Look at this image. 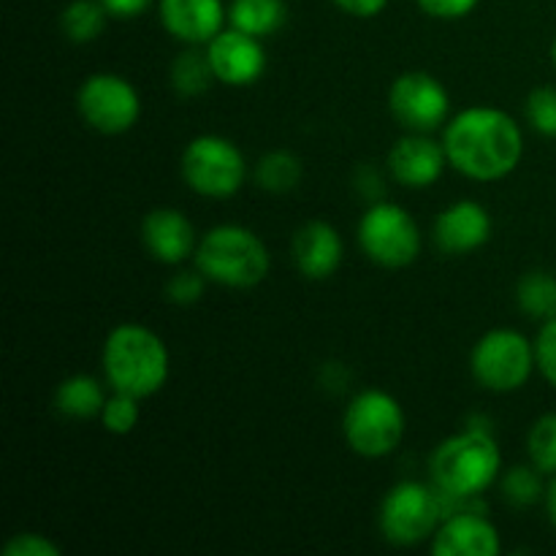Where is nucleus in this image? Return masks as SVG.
<instances>
[{
    "label": "nucleus",
    "mask_w": 556,
    "mask_h": 556,
    "mask_svg": "<svg viewBox=\"0 0 556 556\" xmlns=\"http://www.w3.org/2000/svg\"><path fill=\"white\" fill-rule=\"evenodd\" d=\"M193 261L206 280L237 291L261 286L271 269V255L264 239L239 223L210 228L199 239Z\"/></svg>",
    "instance_id": "20e7f679"
},
{
    "label": "nucleus",
    "mask_w": 556,
    "mask_h": 556,
    "mask_svg": "<svg viewBox=\"0 0 556 556\" xmlns=\"http://www.w3.org/2000/svg\"><path fill=\"white\" fill-rule=\"evenodd\" d=\"M535 367V342L508 326L486 331L470 353L472 378L492 394H510V391L525 389Z\"/></svg>",
    "instance_id": "0eeeda50"
},
{
    "label": "nucleus",
    "mask_w": 556,
    "mask_h": 556,
    "mask_svg": "<svg viewBox=\"0 0 556 556\" xmlns=\"http://www.w3.org/2000/svg\"><path fill=\"white\" fill-rule=\"evenodd\" d=\"M358 248L380 269H407L421 255V231L405 206L375 201L358 220Z\"/></svg>",
    "instance_id": "1a4fd4ad"
},
{
    "label": "nucleus",
    "mask_w": 556,
    "mask_h": 556,
    "mask_svg": "<svg viewBox=\"0 0 556 556\" xmlns=\"http://www.w3.org/2000/svg\"><path fill=\"white\" fill-rule=\"evenodd\" d=\"M503 451L492 427H467L434 448L429 476L454 500H478L503 476Z\"/></svg>",
    "instance_id": "7ed1b4c3"
},
{
    "label": "nucleus",
    "mask_w": 556,
    "mask_h": 556,
    "mask_svg": "<svg viewBox=\"0 0 556 556\" xmlns=\"http://www.w3.org/2000/svg\"><path fill=\"white\" fill-rule=\"evenodd\" d=\"M516 304L530 318L546 320L556 318V275L546 269H532L516 282Z\"/></svg>",
    "instance_id": "5701e85b"
},
{
    "label": "nucleus",
    "mask_w": 556,
    "mask_h": 556,
    "mask_svg": "<svg viewBox=\"0 0 556 556\" xmlns=\"http://www.w3.org/2000/svg\"><path fill=\"white\" fill-rule=\"evenodd\" d=\"M304 177V166L293 152L288 150H271L258 157L253 168V179L264 193L286 195L299 188Z\"/></svg>",
    "instance_id": "412c9836"
},
{
    "label": "nucleus",
    "mask_w": 556,
    "mask_h": 556,
    "mask_svg": "<svg viewBox=\"0 0 556 556\" xmlns=\"http://www.w3.org/2000/svg\"><path fill=\"white\" fill-rule=\"evenodd\" d=\"M286 16V0H231L228 5V25L255 38L275 36Z\"/></svg>",
    "instance_id": "aec40b11"
},
{
    "label": "nucleus",
    "mask_w": 556,
    "mask_h": 556,
    "mask_svg": "<svg viewBox=\"0 0 556 556\" xmlns=\"http://www.w3.org/2000/svg\"><path fill=\"white\" fill-rule=\"evenodd\" d=\"M106 400L101 380L92 375H71L54 391V407L65 418H98Z\"/></svg>",
    "instance_id": "6ab92c4d"
},
{
    "label": "nucleus",
    "mask_w": 556,
    "mask_h": 556,
    "mask_svg": "<svg viewBox=\"0 0 556 556\" xmlns=\"http://www.w3.org/2000/svg\"><path fill=\"white\" fill-rule=\"evenodd\" d=\"M109 11L101 0H71L60 14V30L74 43H92L106 30Z\"/></svg>",
    "instance_id": "b1692460"
},
{
    "label": "nucleus",
    "mask_w": 556,
    "mask_h": 556,
    "mask_svg": "<svg viewBox=\"0 0 556 556\" xmlns=\"http://www.w3.org/2000/svg\"><path fill=\"white\" fill-rule=\"evenodd\" d=\"M185 185L204 199H231L248 179V161L231 139L217 134L195 136L179 157Z\"/></svg>",
    "instance_id": "6e6552de"
},
{
    "label": "nucleus",
    "mask_w": 556,
    "mask_h": 556,
    "mask_svg": "<svg viewBox=\"0 0 556 556\" xmlns=\"http://www.w3.org/2000/svg\"><path fill=\"white\" fill-rule=\"evenodd\" d=\"M76 109L87 128L103 136H119L139 123L141 98L130 79L112 71H98L79 85Z\"/></svg>",
    "instance_id": "9d476101"
},
{
    "label": "nucleus",
    "mask_w": 556,
    "mask_h": 556,
    "mask_svg": "<svg viewBox=\"0 0 556 556\" xmlns=\"http://www.w3.org/2000/svg\"><path fill=\"white\" fill-rule=\"evenodd\" d=\"M448 163L472 182H497L525 157V134L514 114L497 106H470L445 123Z\"/></svg>",
    "instance_id": "f257e3e1"
},
{
    "label": "nucleus",
    "mask_w": 556,
    "mask_h": 556,
    "mask_svg": "<svg viewBox=\"0 0 556 556\" xmlns=\"http://www.w3.org/2000/svg\"><path fill=\"white\" fill-rule=\"evenodd\" d=\"M206 277L201 275L199 269L177 271L174 277H168L166 282V296L172 304H179V307H190V304L201 302L206 291Z\"/></svg>",
    "instance_id": "c85d7f7f"
},
{
    "label": "nucleus",
    "mask_w": 556,
    "mask_h": 556,
    "mask_svg": "<svg viewBox=\"0 0 556 556\" xmlns=\"http://www.w3.org/2000/svg\"><path fill=\"white\" fill-rule=\"evenodd\" d=\"M204 49L220 85L250 87L264 76L266 49L261 38L250 36V33L223 27Z\"/></svg>",
    "instance_id": "f8f14e48"
},
{
    "label": "nucleus",
    "mask_w": 556,
    "mask_h": 556,
    "mask_svg": "<svg viewBox=\"0 0 556 556\" xmlns=\"http://www.w3.org/2000/svg\"><path fill=\"white\" fill-rule=\"evenodd\" d=\"M525 114L535 134L556 139V87H535L527 96Z\"/></svg>",
    "instance_id": "cd10ccee"
},
{
    "label": "nucleus",
    "mask_w": 556,
    "mask_h": 556,
    "mask_svg": "<svg viewBox=\"0 0 556 556\" xmlns=\"http://www.w3.org/2000/svg\"><path fill=\"white\" fill-rule=\"evenodd\" d=\"M535 356L538 369L543 378L556 389V318L546 320L535 337Z\"/></svg>",
    "instance_id": "c756f323"
},
{
    "label": "nucleus",
    "mask_w": 556,
    "mask_h": 556,
    "mask_svg": "<svg viewBox=\"0 0 556 556\" xmlns=\"http://www.w3.org/2000/svg\"><path fill=\"white\" fill-rule=\"evenodd\" d=\"M527 454L543 476H556V413L538 418L527 434Z\"/></svg>",
    "instance_id": "a878e982"
},
{
    "label": "nucleus",
    "mask_w": 556,
    "mask_h": 556,
    "mask_svg": "<svg viewBox=\"0 0 556 556\" xmlns=\"http://www.w3.org/2000/svg\"><path fill=\"white\" fill-rule=\"evenodd\" d=\"M492 215L483 204L472 199L454 201L434 217V244L445 255H470L492 239Z\"/></svg>",
    "instance_id": "4468645a"
},
{
    "label": "nucleus",
    "mask_w": 556,
    "mask_h": 556,
    "mask_svg": "<svg viewBox=\"0 0 556 556\" xmlns=\"http://www.w3.org/2000/svg\"><path fill=\"white\" fill-rule=\"evenodd\" d=\"M389 109L402 128L434 134L451 119V96L429 71H405L389 87Z\"/></svg>",
    "instance_id": "9b49d317"
},
{
    "label": "nucleus",
    "mask_w": 556,
    "mask_h": 556,
    "mask_svg": "<svg viewBox=\"0 0 556 556\" xmlns=\"http://www.w3.org/2000/svg\"><path fill=\"white\" fill-rule=\"evenodd\" d=\"M199 233L195 226L190 223L188 215H182L179 210L172 206H157L150 210L141 220V242L144 250L155 261L166 266L185 264L188 258H193L195 248H199Z\"/></svg>",
    "instance_id": "dca6fc26"
},
{
    "label": "nucleus",
    "mask_w": 556,
    "mask_h": 556,
    "mask_svg": "<svg viewBox=\"0 0 556 556\" xmlns=\"http://www.w3.org/2000/svg\"><path fill=\"white\" fill-rule=\"evenodd\" d=\"M424 14L434 16V20H445V22H454V20H465L476 11L478 0H418Z\"/></svg>",
    "instance_id": "2f4dec72"
},
{
    "label": "nucleus",
    "mask_w": 556,
    "mask_h": 556,
    "mask_svg": "<svg viewBox=\"0 0 556 556\" xmlns=\"http://www.w3.org/2000/svg\"><path fill=\"white\" fill-rule=\"evenodd\" d=\"M445 519V500L434 483L402 481L380 503L378 525L391 546H418L434 538Z\"/></svg>",
    "instance_id": "423d86ee"
},
{
    "label": "nucleus",
    "mask_w": 556,
    "mask_h": 556,
    "mask_svg": "<svg viewBox=\"0 0 556 556\" xmlns=\"http://www.w3.org/2000/svg\"><path fill=\"white\" fill-rule=\"evenodd\" d=\"M503 552L500 530L483 508L448 514L432 538L434 556H497Z\"/></svg>",
    "instance_id": "ddd939ff"
},
{
    "label": "nucleus",
    "mask_w": 556,
    "mask_h": 556,
    "mask_svg": "<svg viewBox=\"0 0 556 556\" xmlns=\"http://www.w3.org/2000/svg\"><path fill=\"white\" fill-rule=\"evenodd\" d=\"M291 253L299 275L307 280H329L345 258V242L331 223L309 220L293 233Z\"/></svg>",
    "instance_id": "a211bd4d"
},
{
    "label": "nucleus",
    "mask_w": 556,
    "mask_h": 556,
    "mask_svg": "<svg viewBox=\"0 0 556 556\" xmlns=\"http://www.w3.org/2000/svg\"><path fill=\"white\" fill-rule=\"evenodd\" d=\"M358 188H362V193L369 195V199L380 193V179H378V174H375V168H369V179L358 177Z\"/></svg>",
    "instance_id": "c9c22d12"
},
{
    "label": "nucleus",
    "mask_w": 556,
    "mask_h": 556,
    "mask_svg": "<svg viewBox=\"0 0 556 556\" xmlns=\"http://www.w3.org/2000/svg\"><path fill=\"white\" fill-rule=\"evenodd\" d=\"M168 81H172L174 92H179L182 98L204 96L215 81L206 49L201 52V47H188L185 52H179L168 68Z\"/></svg>",
    "instance_id": "4be33fe9"
},
{
    "label": "nucleus",
    "mask_w": 556,
    "mask_h": 556,
    "mask_svg": "<svg viewBox=\"0 0 556 556\" xmlns=\"http://www.w3.org/2000/svg\"><path fill=\"white\" fill-rule=\"evenodd\" d=\"M340 11H345L348 16H356V20H372L380 11L389 5V0H331Z\"/></svg>",
    "instance_id": "473e14b6"
},
{
    "label": "nucleus",
    "mask_w": 556,
    "mask_h": 556,
    "mask_svg": "<svg viewBox=\"0 0 556 556\" xmlns=\"http://www.w3.org/2000/svg\"><path fill=\"white\" fill-rule=\"evenodd\" d=\"M103 378L112 391L150 400L172 375V356L157 331L141 324H119L106 334L101 351Z\"/></svg>",
    "instance_id": "f03ea898"
},
{
    "label": "nucleus",
    "mask_w": 556,
    "mask_h": 556,
    "mask_svg": "<svg viewBox=\"0 0 556 556\" xmlns=\"http://www.w3.org/2000/svg\"><path fill=\"white\" fill-rule=\"evenodd\" d=\"M3 556H60V546L36 532H20L5 543Z\"/></svg>",
    "instance_id": "7c9ffc66"
},
{
    "label": "nucleus",
    "mask_w": 556,
    "mask_h": 556,
    "mask_svg": "<svg viewBox=\"0 0 556 556\" xmlns=\"http://www.w3.org/2000/svg\"><path fill=\"white\" fill-rule=\"evenodd\" d=\"M543 503H546L548 521H552L556 530V476H552V483L546 486V497H543Z\"/></svg>",
    "instance_id": "f704fd0d"
},
{
    "label": "nucleus",
    "mask_w": 556,
    "mask_h": 556,
    "mask_svg": "<svg viewBox=\"0 0 556 556\" xmlns=\"http://www.w3.org/2000/svg\"><path fill=\"white\" fill-rule=\"evenodd\" d=\"M552 63L556 65V38H554V43H552Z\"/></svg>",
    "instance_id": "e433bc0d"
},
{
    "label": "nucleus",
    "mask_w": 556,
    "mask_h": 556,
    "mask_svg": "<svg viewBox=\"0 0 556 556\" xmlns=\"http://www.w3.org/2000/svg\"><path fill=\"white\" fill-rule=\"evenodd\" d=\"M101 3L114 20H134V16H141L150 9L152 0H101Z\"/></svg>",
    "instance_id": "72a5a7b5"
},
{
    "label": "nucleus",
    "mask_w": 556,
    "mask_h": 556,
    "mask_svg": "<svg viewBox=\"0 0 556 556\" xmlns=\"http://www.w3.org/2000/svg\"><path fill=\"white\" fill-rule=\"evenodd\" d=\"M166 33L185 47H206L228 22L223 0H157Z\"/></svg>",
    "instance_id": "f3484780"
},
{
    "label": "nucleus",
    "mask_w": 556,
    "mask_h": 556,
    "mask_svg": "<svg viewBox=\"0 0 556 556\" xmlns=\"http://www.w3.org/2000/svg\"><path fill=\"white\" fill-rule=\"evenodd\" d=\"M407 418L400 400L383 389H364L348 402L342 434L353 454L364 459H386L400 448Z\"/></svg>",
    "instance_id": "39448f33"
},
{
    "label": "nucleus",
    "mask_w": 556,
    "mask_h": 556,
    "mask_svg": "<svg viewBox=\"0 0 556 556\" xmlns=\"http://www.w3.org/2000/svg\"><path fill=\"white\" fill-rule=\"evenodd\" d=\"M500 492H503L505 503L514 508H532L546 497V486H543V472L535 465H514L500 476Z\"/></svg>",
    "instance_id": "393cba45"
},
{
    "label": "nucleus",
    "mask_w": 556,
    "mask_h": 556,
    "mask_svg": "<svg viewBox=\"0 0 556 556\" xmlns=\"http://www.w3.org/2000/svg\"><path fill=\"white\" fill-rule=\"evenodd\" d=\"M139 402L141 400H136V396L123 394V391H114V394L106 400V405H103L101 416H98L101 418V427L106 429L109 434H117V438L130 434L136 427H139V418H141Z\"/></svg>",
    "instance_id": "bb28decb"
},
{
    "label": "nucleus",
    "mask_w": 556,
    "mask_h": 556,
    "mask_svg": "<svg viewBox=\"0 0 556 556\" xmlns=\"http://www.w3.org/2000/svg\"><path fill=\"white\" fill-rule=\"evenodd\" d=\"M448 166L451 163L448 155H445L443 139L438 141L429 134L407 130V136H402L389 152V172L394 182L413 190H424L434 185Z\"/></svg>",
    "instance_id": "2eb2a0df"
}]
</instances>
